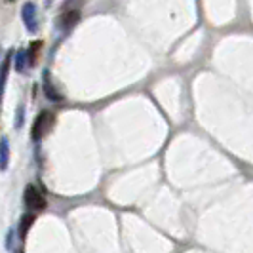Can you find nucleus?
<instances>
[{"instance_id":"f257e3e1","label":"nucleus","mask_w":253,"mask_h":253,"mask_svg":"<svg viewBox=\"0 0 253 253\" xmlns=\"http://www.w3.org/2000/svg\"><path fill=\"white\" fill-rule=\"evenodd\" d=\"M51 124H53V114L50 111H40L33 122V127H31V137L33 141H40L48 131H50Z\"/></svg>"},{"instance_id":"f03ea898","label":"nucleus","mask_w":253,"mask_h":253,"mask_svg":"<svg viewBox=\"0 0 253 253\" xmlns=\"http://www.w3.org/2000/svg\"><path fill=\"white\" fill-rule=\"evenodd\" d=\"M23 200H25V206L31 211H42V210H46V206H48L44 194H42L35 185H27L25 187Z\"/></svg>"},{"instance_id":"7ed1b4c3","label":"nucleus","mask_w":253,"mask_h":253,"mask_svg":"<svg viewBox=\"0 0 253 253\" xmlns=\"http://www.w3.org/2000/svg\"><path fill=\"white\" fill-rule=\"evenodd\" d=\"M21 19L25 23L29 33H38V15H37V4L27 2L21 8Z\"/></svg>"},{"instance_id":"20e7f679","label":"nucleus","mask_w":253,"mask_h":253,"mask_svg":"<svg viewBox=\"0 0 253 253\" xmlns=\"http://www.w3.org/2000/svg\"><path fill=\"white\" fill-rule=\"evenodd\" d=\"M12 61H13V51H8L6 57L2 59V65H0V101H2V97H4V89H6V82H8V75H10Z\"/></svg>"},{"instance_id":"39448f33","label":"nucleus","mask_w":253,"mask_h":253,"mask_svg":"<svg viewBox=\"0 0 253 253\" xmlns=\"http://www.w3.org/2000/svg\"><path fill=\"white\" fill-rule=\"evenodd\" d=\"M10 164V141L8 137L0 139V171H6Z\"/></svg>"},{"instance_id":"423d86ee","label":"nucleus","mask_w":253,"mask_h":253,"mask_svg":"<svg viewBox=\"0 0 253 253\" xmlns=\"http://www.w3.org/2000/svg\"><path fill=\"white\" fill-rule=\"evenodd\" d=\"M35 219H37V217L33 215V213H27V215H23L21 217V221H19V236H21V238H25L27 236V232H29V228L33 227V223H35Z\"/></svg>"},{"instance_id":"0eeeda50","label":"nucleus","mask_w":253,"mask_h":253,"mask_svg":"<svg viewBox=\"0 0 253 253\" xmlns=\"http://www.w3.org/2000/svg\"><path fill=\"white\" fill-rule=\"evenodd\" d=\"M29 65V59H27V51L25 50H17L15 51V61H13V67L17 73H23Z\"/></svg>"},{"instance_id":"6e6552de","label":"nucleus","mask_w":253,"mask_h":253,"mask_svg":"<svg viewBox=\"0 0 253 253\" xmlns=\"http://www.w3.org/2000/svg\"><path fill=\"white\" fill-rule=\"evenodd\" d=\"M44 91H46V97L51 99V101H61V95L55 91V88L50 84V76L48 73H44Z\"/></svg>"},{"instance_id":"1a4fd4ad","label":"nucleus","mask_w":253,"mask_h":253,"mask_svg":"<svg viewBox=\"0 0 253 253\" xmlns=\"http://www.w3.org/2000/svg\"><path fill=\"white\" fill-rule=\"evenodd\" d=\"M40 50H42V42H40V40H37V42H31V48H29V51H27L29 65L37 63V57H38V53H40Z\"/></svg>"},{"instance_id":"9d476101","label":"nucleus","mask_w":253,"mask_h":253,"mask_svg":"<svg viewBox=\"0 0 253 253\" xmlns=\"http://www.w3.org/2000/svg\"><path fill=\"white\" fill-rule=\"evenodd\" d=\"M78 21V12H69L63 15V25L65 27H73Z\"/></svg>"},{"instance_id":"9b49d317","label":"nucleus","mask_w":253,"mask_h":253,"mask_svg":"<svg viewBox=\"0 0 253 253\" xmlns=\"http://www.w3.org/2000/svg\"><path fill=\"white\" fill-rule=\"evenodd\" d=\"M23 113H25V107L21 105V107L17 109V118H15V127H21V126H23Z\"/></svg>"}]
</instances>
